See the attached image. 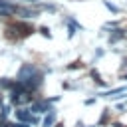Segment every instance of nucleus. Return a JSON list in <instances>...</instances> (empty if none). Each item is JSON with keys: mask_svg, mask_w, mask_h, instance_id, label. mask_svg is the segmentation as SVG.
<instances>
[{"mask_svg": "<svg viewBox=\"0 0 127 127\" xmlns=\"http://www.w3.org/2000/svg\"><path fill=\"white\" fill-rule=\"evenodd\" d=\"M14 103H24V101H30V95H28V91H24V93H14Z\"/></svg>", "mask_w": 127, "mask_h": 127, "instance_id": "f257e3e1", "label": "nucleus"}, {"mask_svg": "<svg viewBox=\"0 0 127 127\" xmlns=\"http://www.w3.org/2000/svg\"><path fill=\"white\" fill-rule=\"evenodd\" d=\"M16 115H18V117H20V119H22V121H32V117H30V115H28V113H26V111H18V113H16Z\"/></svg>", "mask_w": 127, "mask_h": 127, "instance_id": "f03ea898", "label": "nucleus"}]
</instances>
